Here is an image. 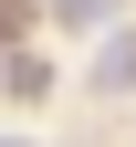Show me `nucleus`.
Returning a JSON list of instances; mask_svg holds the SVG:
<instances>
[{
    "label": "nucleus",
    "mask_w": 136,
    "mask_h": 147,
    "mask_svg": "<svg viewBox=\"0 0 136 147\" xmlns=\"http://www.w3.org/2000/svg\"><path fill=\"white\" fill-rule=\"evenodd\" d=\"M94 84H105V95H126V84H136V32H115V42L94 53Z\"/></svg>",
    "instance_id": "f257e3e1"
},
{
    "label": "nucleus",
    "mask_w": 136,
    "mask_h": 147,
    "mask_svg": "<svg viewBox=\"0 0 136 147\" xmlns=\"http://www.w3.org/2000/svg\"><path fill=\"white\" fill-rule=\"evenodd\" d=\"M11 32H21V11H11V0H0V42H11Z\"/></svg>",
    "instance_id": "f03ea898"
}]
</instances>
